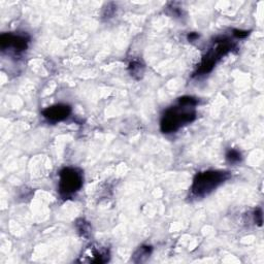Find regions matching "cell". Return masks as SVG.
<instances>
[{
  "instance_id": "obj_1",
  "label": "cell",
  "mask_w": 264,
  "mask_h": 264,
  "mask_svg": "<svg viewBox=\"0 0 264 264\" xmlns=\"http://www.w3.org/2000/svg\"><path fill=\"white\" fill-rule=\"evenodd\" d=\"M198 100L192 96L179 98L178 105L165 111L160 122V128L163 133H173L181 127L193 122L196 119L195 107Z\"/></svg>"
},
{
  "instance_id": "obj_2",
  "label": "cell",
  "mask_w": 264,
  "mask_h": 264,
  "mask_svg": "<svg viewBox=\"0 0 264 264\" xmlns=\"http://www.w3.org/2000/svg\"><path fill=\"white\" fill-rule=\"evenodd\" d=\"M230 178V172L225 170H207L195 175L191 186V194L202 198L212 193L220 185Z\"/></svg>"
},
{
  "instance_id": "obj_3",
  "label": "cell",
  "mask_w": 264,
  "mask_h": 264,
  "mask_svg": "<svg viewBox=\"0 0 264 264\" xmlns=\"http://www.w3.org/2000/svg\"><path fill=\"white\" fill-rule=\"evenodd\" d=\"M234 48H236V43H233L227 37L217 38L214 42V46L202 57L200 64L194 72V77L208 75L209 72L214 69L218 61L222 59L225 55L231 52Z\"/></svg>"
},
{
  "instance_id": "obj_4",
  "label": "cell",
  "mask_w": 264,
  "mask_h": 264,
  "mask_svg": "<svg viewBox=\"0 0 264 264\" xmlns=\"http://www.w3.org/2000/svg\"><path fill=\"white\" fill-rule=\"evenodd\" d=\"M84 183L83 171L76 167H65L59 173L58 192L63 199H68L77 194Z\"/></svg>"
},
{
  "instance_id": "obj_5",
  "label": "cell",
  "mask_w": 264,
  "mask_h": 264,
  "mask_svg": "<svg viewBox=\"0 0 264 264\" xmlns=\"http://www.w3.org/2000/svg\"><path fill=\"white\" fill-rule=\"evenodd\" d=\"M30 37L25 32H9L0 36V49L13 56L22 55L28 48Z\"/></svg>"
},
{
  "instance_id": "obj_6",
  "label": "cell",
  "mask_w": 264,
  "mask_h": 264,
  "mask_svg": "<svg viewBox=\"0 0 264 264\" xmlns=\"http://www.w3.org/2000/svg\"><path fill=\"white\" fill-rule=\"evenodd\" d=\"M110 260V252L107 248L97 245L87 247L80 256L79 261L84 263H106Z\"/></svg>"
},
{
  "instance_id": "obj_7",
  "label": "cell",
  "mask_w": 264,
  "mask_h": 264,
  "mask_svg": "<svg viewBox=\"0 0 264 264\" xmlns=\"http://www.w3.org/2000/svg\"><path fill=\"white\" fill-rule=\"evenodd\" d=\"M71 114V108L68 105H55L52 107H49L42 111V116L52 123L61 122L65 119H67L69 115Z\"/></svg>"
},
{
  "instance_id": "obj_8",
  "label": "cell",
  "mask_w": 264,
  "mask_h": 264,
  "mask_svg": "<svg viewBox=\"0 0 264 264\" xmlns=\"http://www.w3.org/2000/svg\"><path fill=\"white\" fill-rule=\"evenodd\" d=\"M129 71H130L131 77H133V78L139 80L142 77V75H143L144 66H143V64L140 61L134 60V61H132L129 64Z\"/></svg>"
},
{
  "instance_id": "obj_9",
  "label": "cell",
  "mask_w": 264,
  "mask_h": 264,
  "mask_svg": "<svg viewBox=\"0 0 264 264\" xmlns=\"http://www.w3.org/2000/svg\"><path fill=\"white\" fill-rule=\"evenodd\" d=\"M152 252V247L150 246H141L138 250L135 252V254L133 255V260H135V262H142L144 259L148 258L150 256Z\"/></svg>"
},
{
  "instance_id": "obj_10",
  "label": "cell",
  "mask_w": 264,
  "mask_h": 264,
  "mask_svg": "<svg viewBox=\"0 0 264 264\" xmlns=\"http://www.w3.org/2000/svg\"><path fill=\"white\" fill-rule=\"evenodd\" d=\"M226 159H227L228 162L231 164H238L243 160V157H242V154L240 151L230 149L226 154Z\"/></svg>"
},
{
  "instance_id": "obj_11",
  "label": "cell",
  "mask_w": 264,
  "mask_h": 264,
  "mask_svg": "<svg viewBox=\"0 0 264 264\" xmlns=\"http://www.w3.org/2000/svg\"><path fill=\"white\" fill-rule=\"evenodd\" d=\"M77 227H78V230L81 232V234L83 237H88L89 236L90 233V225L88 222H86L84 219H79L77 223H76Z\"/></svg>"
},
{
  "instance_id": "obj_12",
  "label": "cell",
  "mask_w": 264,
  "mask_h": 264,
  "mask_svg": "<svg viewBox=\"0 0 264 264\" xmlns=\"http://www.w3.org/2000/svg\"><path fill=\"white\" fill-rule=\"evenodd\" d=\"M254 220L255 222L261 226L262 225V211L261 209H256L255 210V213H254Z\"/></svg>"
},
{
  "instance_id": "obj_13",
  "label": "cell",
  "mask_w": 264,
  "mask_h": 264,
  "mask_svg": "<svg viewBox=\"0 0 264 264\" xmlns=\"http://www.w3.org/2000/svg\"><path fill=\"white\" fill-rule=\"evenodd\" d=\"M233 32V35L238 37V38H245L249 35V31H243V30H239V29H234V30L232 31Z\"/></svg>"
},
{
  "instance_id": "obj_14",
  "label": "cell",
  "mask_w": 264,
  "mask_h": 264,
  "mask_svg": "<svg viewBox=\"0 0 264 264\" xmlns=\"http://www.w3.org/2000/svg\"><path fill=\"white\" fill-rule=\"evenodd\" d=\"M198 38H199V34H197V33H189L188 34V40L189 41H194Z\"/></svg>"
}]
</instances>
